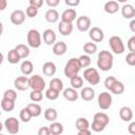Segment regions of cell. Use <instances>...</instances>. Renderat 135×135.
Wrapping results in <instances>:
<instances>
[{
    "instance_id": "cell-32",
    "label": "cell",
    "mask_w": 135,
    "mask_h": 135,
    "mask_svg": "<svg viewBox=\"0 0 135 135\" xmlns=\"http://www.w3.org/2000/svg\"><path fill=\"white\" fill-rule=\"evenodd\" d=\"M27 109L30 110V112H31V114H32L33 117H38V116L41 114V112H42L41 107H40L38 103H36V102L28 103V104H27Z\"/></svg>"
},
{
    "instance_id": "cell-7",
    "label": "cell",
    "mask_w": 135,
    "mask_h": 135,
    "mask_svg": "<svg viewBox=\"0 0 135 135\" xmlns=\"http://www.w3.org/2000/svg\"><path fill=\"white\" fill-rule=\"evenodd\" d=\"M30 88L36 91H43L45 88V81L40 75H33L30 78Z\"/></svg>"
},
{
    "instance_id": "cell-51",
    "label": "cell",
    "mask_w": 135,
    "mask_h": 135,
    "mask_svg": "<svg viewBox=\"0 0 135 135\" xmlns=\"http://www.w3.org/2000/svg\"><path fill=\"white\" fill-rule=\"evenodd\" d=\"M128 131H129L130 134L135 135V121H133V122H131V123L129 124V127H128Z\"/></svg>"
},
{
    "instance_id": "cell-6",
    "label": "cell",
    "mask_w": 135,
    "mask_h": 135,
    "mask_svg": "<svg viewBox=\"0 0 135 135\" xmlns=\"http://www.w3.org/2000/svg\"><path fill=\"white\" fill-rule=\"evenodd\" d=\"M98 107L101 110H108L112 105V96L108 92H101L97 98Z\"/></svg>"
},
{
    "instance_id": "cell-55",
    "label": "cell",
    "mask_w": 135,
    "mask_h": 135,
    "mask_svg": "<svg viewBox=\"0 0 135 135\" xmlns=\"http://www.w3.org/2000/svg\"><path fill=\"white\" fill-rule=\"evenodd\" d=\"M117 2H120V3H124V2H127L128 0H116Z\"/></svg>"
},
{
    "instance_id": "cell-4",
    "label": "cell",
    "mask_w": 135,
    "mask_h": 135,
    "mask_svg": "<svg viewBox=\"0 0 135 135\" xmlns=\"http://www.w3.org/2000/svg\"><path fill=\"white\" fill-rule=\"evenodd\" d=\"M83 78L92 85H96L100 82V75L95 68H86L83 72Z\"/></svg>"
},
{
    "instance_id": "cell-21",
    "label": "cell",
    "mask_w": 135,
    "mask_h": 135,
    "mask_svg": "<svg viewBox=\"0 0 135 135\" xmlns=\"http://www.w3.org/2000/svg\"><path fill=\"white\" fill-rule=\"evenodd\" d=\"M80 97L84 101H90V100H92L95 97V91L92 88H90V86L82 88L81 92H80Z\"/></svg>"
},
{
    "instance_id": "cell-31",
    "label": "cell",
    "mask_w": 135,
    "mask_h": 135,
    "mask_svg": "<svg viewBox=\"0 0 135 135\" xmlns=\"http://www.w3.org/2000/svg\"><path fill=\"white\" fill-rule=\"evenodd\" d=\"M110 91H111L113 94L120 95V94H122V93L124 92V85H123V83H122L121 81L116 80V81L114 82V84L111 86Z\"/></svg>"
},
{
    "instance_id": "cell-12",
    "label": "cell",
    "mask_w": 135,
    "mask_h": 135,
    "mask_svg": "<svg viewBox=\"0 0 135 135\" xmlns=\"http://www.w3.org/2000/svg\"><path fill=\"white\" fill-rule=\"evenodd\" d=\"M14 86L18 91H26L30 88V78L24 76H19L14 81Z\"/></svg>"
},
{
    "instance_id": "cell-43",
    "label": "cell",
    "mask_w": 135,
    "mask_h": 135,
    "mask_svg": "<svg viewBox=\"0 0 135 135\" xmlns=\"http://www.w3.org/2000/svg\"><path fill=\"white\" fill-rule=\"evenodd\" d=\"M126 62H127L129 65L134 66V65H135V53L130 52V53L126 56Z\"/></svg>"
},
{
    "instance_id": "cell-13",
    "label": "cell",
    "mask_w": 135,
    "mask_h": 135,
    "mask_svg": "<svg viewBox=\"0 0 135 135\" xmlns=\"http://www.w3.org/2000/svg\"><path fill=\"white\" fill-rule=\"evenodd\" d=\"M42 39H43V42H44L45 44L52 45V44H54V43L56 42L57 37H56V34H55V32H54L53 30L46 28V30L42 33Z\"/></svg>"
},
{
    "instance_id": "cell-1",
    "label": "cell",
    "mask_w": 135,
    "mask_h": 135,
    "mask_svg": "<svg viewBox=\"0 0 135 135\" xmlns=\"http://www.w3.org/2000/svg\"><path fill=\"white\" fill-rule=\"evenodd\" d=\"M113 54L109 51H100L97 58V66L103 72H108L113 66Z\"/></svg>"
},
{
    "instance_id": "cell-45",
    "label": "cell",
    "mask_w": 135,
    "mask_h": 135,
    "mask_svg": "<svg viewBox=\"0 0 135 135\" xmlns=\"http://www.w3.org/2000/svg\"><path fill=\"white\" fill-rule=\"evenodd\" d=\"M116 80H117V79H116L114 76H109V77H107L105 80H104V86H105V89L110 90L111 86L114 84V82H115Z\"/></svg>"
},
{
    "instance_id": "cell-44",
    "label": "cell",
    "mask_w": 135,
    "mask_h": 135,
    "mask_svg": "<svg viewBox=\"0 0 135 135\" xmlns=\"http://www.w3.org/2000/svg\"><path fill=\"white\" fill-rule=\"evenodd\" d=\"M91 128H92V130H93L94 132H101V131H103V130L105 129V127H104L103 124H101V123H99V122H96V121H94V120H93V122H92V124H91Z\"/></svg>"
},
{
    "instance_id": "cell-9",
    "label": "cell",
    "mask_w": 135,
    "mask_h": 135,
    "mask_svg": "<svg viewBox=\"0 0 135 135\" xmlns=\"http://www.w3.org/2000/svg\"><path fill=\"white\" fill-rule=\"evenodd\" d=\"M25 13L21 9H16L14 11L11 16H9V19H11V22L15 25H20L22 24L24 21H25Z\"/></svg>"
},
{
    "instance_id": "cell-16",
    "label": "cell",
    "mask_w": 135,
    "mask_h": 135,
    "mask_svg": "<svg viewBox=\"0 0 135 135\" xmlns=\"http://www.w3.org/2000/svg\"><path fill=\"white\" fill-rule=\"evenodd\" d=\"M121 15L126 19H132L135 17V6L132 4H124L121 7Z\"/></svg>"
},
{
    "instance_id": "cell-46",
    "label": "cell",
    "mask_w": 135,
    "mask_h": 135,
    "mask_svg": "<svg viewBox=\"0 0 135 135\" xmlns=\"http://www.w3.org/2000/svg\"><path fill=\"white\" fill-rule=\"evenodd\" d=\"M127 46H128V50H129L130 52L135 53V35H134V36H132L131 38H129Z\"/></svg>"
},
{
    "instance_id": "cell-5",
    "label": "cell",
    "mask_w": 135,
    "mask_h": 135,
    "mask_svg": "<svg viewBox=\"0 0 135 135\" xmlns=\"http://www.w3.org/2000/svg\"><path fill=\"white\" fill-rule=\"evenodd\" d=\"M109 44H110L111 50L115 54H122L124 52V50H126L124 44L122 42V39L120 37H118V36H112L109 39Z\"/></svg>"
},
{
    "instance_id": "cell-27",
    "label": "cell",
    "mask_w": 135,
    "mask_h": 135,
    "mask_svg": "<svg viewBox=\"0 0 135 135\" xmlns=\"http://www.w3.org/2000/svg\"><path fill=\"white\" fill-rule=\"evenodd\" d=\"M49 128H50V131H51L52 135H60V134L63 133V126L60 122L53 121Z\"/></svg>"
},
{
    "instance_id": "cell-39",
    "label": "cell",
    "mask_w": 135,
    "mask_h": 135,
    "mask_svg": "<svg viewBox=\"0 0 135 135\" xmlns=\"http://www.w3.org/2000/svg\"><path fill=\"white\" fill-rule=\"evenodd\" d=\"M30 98H31V100L34 101V102L41 101L42 98H43L42 91H36V90H33V91L30 93Z\"/></svg>"
},
{
    "instance_id": "cell-24",
    "label": "cell",
    "mask_w": 135,
    "mask_h": 135,
    "mask_svg": "<svg viewBox=\"0 0 135 135\" xmlns=\"http://www.w3.org/2000/svg\"><path fill=\"white\" fill-rule=\"evenodd\" d=\"M6 58H7V61H8L9 63H12V64L18 63V62L20 61V59H21V57H20V55H19V53L17 52L16 49H13V50L8 51Z\"/></svg>"
},
{
    "instance_id": "cell-40",
    "label": "cell",
    "mask_w": 135,
    "mask_h": 135,
    "mask_svg": "<svg viewBox=\"0 0 135 135\" xmlns=\"http://www.w3.org/2000/svg\"><path fill=\"white\" fill-rule=\"evenodd\" d=\"M25 14H26L27 17L34 18V17H36V16L38 15V7H36V6L30 4V5L26 7V9H25Z\"/></svg>"
},
{
    "instance_id": "cell-41",
    "label": "cell",
    "mask_w": 135,
    "mask_h": 135,
    "mask_svg": "<svg viewBox=\"0 0 135 135\" xmlns=\"http://www.w3.org/2000/svg\"><path fill=\"white\" fill-rule=\"evenodd\" d=\"M3 98H6V99H9V100H16L17 99V93L15 90H12V89H8L6 90L4 93H3Z\"/></svg>"
},
{
    "instance_id": "cell-15",
    "label": "cell",
    "mask_w": 135,
    "mask_h": 135,
    "mask_svg": "<svg viewBox=\"0 0 135 135\" xmlns=\"http://www.w3.org/2000/svg\"><path fill=\"white\" fill-rule=\"evenodd\" d=\"M66 51H68V46L63 41H58L53 44V53L56 56H62L66 53Z\"/></svg>"
},
{
    "instance_id": "cell-50",
    "label": "cell",
    "mask_w": 135,
    "mask_h": 135,
    "mask_svg": "<svg viewBox=\"0 0 135 135\" xmlns=\"http://www.w3.org/2000/svg\"><path fill=\"white\" fill-rule=\"evenodd\" d=\"M45 2L50 7H56L57 5H59L60 0H45Z\"/></svg>"
},
{
    "instance_id": "cell-33",
    "label": "cell",
    "mask_w": 135,
    "mask_h": 135,
    "mask_svg": "<svg viewBox=\"0 0 135 135\" xmlns=\"http://www.w3.org/2000/svg\"><path fill=\"white\" fill-rule=\"evenodd\" d=\"M70 83H71L72 88H74L76 90L77 89H80L83 85V78L80 77V76H78V75L73 76L72 78H70Z\"/></svg>"
},
{
    "instance_id": "cell-23",
    "label": "cell",
    "mask_w": 135,
    "mask_h": 135,
    "mask_svg": "<svg viewBox=\"0 0 135 135\" xmlns=\"http://www.w3.org/2000/svg\"><path fill=\"white\" fill-rule=\"evenodd\" d=\"M44 17H45V20L49 23H56L58 21V19H59V14H58V12L56 9L51 8V9L45 12Z\"/></svg>"
},
{
    "instance_id": "cell-17",
    "label": "cell",
    "mask_w": 135,
    "mask_h": 135,
    "mask_svg": "<svg viewBox=\"0 0 135 135\" xmlns=\"http://www.w3.org/2000/svg\"><path fill=\"white\" fill-rule=\"evenodd\" d=\"M76 17H77V13L74 8H68L65 9L62 15H61V20L62 21H65V22H71L73 23L74 20H76Z\"/></svg>"
},
{
    "instance_id": "cell-25",
    "label": "cell",
    "mask_w": 135,
    "mask_h": 135,
    "mask_svg": "<svg viewBox=\"0 0 135 135\" xmlns=\"http://www.w3.org/2000/svg\"><path fill=\"white\" fill-rule=\"evenodd\" d=\"M33 69H34V65H33L32 61H30V60H24L20 65V71L25 76L31 75L33 72Z\"/></svg>"
},
{
    "instance_id": "cell-48",
    "label": "cell",
    "mask_w": 135,
    "mask_h": 135,
    "mask_svg": "<svg viewBox=\"0 0 135 135\" xmlns=\"http://www.w3.org/2000/svg\"><path fill=\"white\" fill-rule=\"evenodd\" d=\"M45 0H30V4L31 5H34V6L38 7V8H40L43 5V2Z\"/></svg>"
},
{
    "instance_id": "cell-19",
    "label": "cell",
    "mask_w": 135,
    "mask_h": 135,
    "mask_svg": "<svg viewBox=\"0 0 135 135\" xmlns=\"http://www.w3.org/2000/svg\"><path fill=\"white\" fill-rule=\"evenodd\" d=\"M103 8H104V12H105V13L112 15V14H115V13L118 12V9H119V4H118L117 1L110 0V1L105 2Z\"/></svg>"
},
{
    "instance_id": "cell-28",
    "label": "cell",
    "mask_w": 135,
    "mask_h": 135,
    "mask_svg": "<svg viewBox=\"0 0 135 135\" xmlns=\"http://www.w3.org/2000/svg\"><path fill=\"white\" fill-rule=\"evenodd\" d=\"M15 49H16V50H17V52L19 53V55H20L21 59H25V58H27V57H28V55H30V49H28V46H27V45L20 43V44H17Z\"/></svg>"
},
{
    "instance_id": "cell-37",
    "label": "cell",
    "mask_w": 135,
    "mask_h": 135,
    "mask_svg": "<svg viewBox=\"0 0 135 135\" xmlns=\"http://www.w3.org/2000/svg\"><path fill=\"white\" fill-rule=\"evenodd\" d=\"M50 88H53V89L61 92L63 90V81L59 78H53L50 81Z\"/></svg>"
},
{
    "instance_id": "cell-3",
    "label": "cell",
    "mask_w": 135,
    "mask_h": 135,
    "mask_svg": "<svg viewBox=\"0 0 135 135\" xmlns=\"http://www.w3.org/2000/svg\"><path fill=\"white\" fill-rule=\"evenodd\" d=\"M26 40H27V44L33 47V49H38L41 45V34L39 33L38 30L32 28L27 32L26 35Z\"/></svg>"
},
{
    "instance_id": "cell-34",
    "label": "cell",
    "mask_w": 135,
    "mask_h": 135,
    "mask_svg": "<svg viewBox=\"0 0 135 135\" xmlns=\"http://www.w3.org/2000/svg\"><path fill=\"white\" fill-rule=\"evenodd\" d=\"M75 127L78 131H81V130H85V129H89L90 128V122L88 119L83 118V117H80L76 120V123H75Z\"/></svg>"
},
{
    "instance_id": "cell-26",
    "label": "cell",
    "mask_w": 135,
    "mask_h": 135,
    "mask_svg": "<svg viewBox=\"0 0 135 135\" xmlns=\"http://www.w3.org/2000/svg\"><path fill=\"white\" fill-rule=\"evenodd\" d=\"M93 120L96 121V122H99V123L103 124L104 127H107L108 123H109V121H110V118H109L108 114L102 113V112H97V113L94 115V119H93Z\"/></svg>"
},
{
    "instance_id": "cell-11",
    "label": "cell",
    "mask_w": 135,
    "mask_h": 135,
    "mask_svg": "<svg viewBox=\"0 0 135 135\" xmlns=\"http://www.w3.org/2000/svg\"><path fill=\"white\" fill-rule=\"evenodd\" d=\"M89 37L94 42H101L103 40V38H104V34H103V31L100 27L93 26L89 31Z\"/></svg>"
},
{
    "instance_id": "cell-18",
    "label": "cell",
    "mask_w": 135,
    "mask_h": 135,
    "mask_svg": "<svg viewBox=\"0 0 135 135\" xmlns=\"http://www.w3.org/2000/svg\"><path fill=\"white\" fill-rule=\"evenodd\" d=\"M63 97L68 101H76L78 99V93L74 88H66L63 90Z\"/></svg>"
},
{
    "instance_id": "cell-35",
    "label": "cell",
    "mask_w": 135,
    "mask_h": 135,
    "mask_svg": "<svg viewBox=\"0 0 135 135\" xmlns=\"http://www.w3.org/2000/svg\"><path fill=\"white\" fill-rule=\"evenodd\" d=\"M82 49H83V51H84L85 54H88V55H93V54H95L96 51H97V45H96V43H94V42H86V43L83 44Z\"/></svg>"
},
{
    "instance_id": "cell-20",
    "label": "cell",
    "mask_w": 135,
    "mask_h": 135,
    "mask_svg": "<svg viewBox=\"0 0 135 135\" xmlns=\"http://www.w3.org/2000/svg\"><path fill=\"white\" fill-rule=\"evenodd\" d=\"M42 72H43V74L45 76H49V77L54 76L55 73H56V65H55V63L52 62V61H46L43 64V66H42Z\"/></svg>"
},
{
    "instance_id": "cell-38",
    "label": "cell",
    "mask_w": 135,
    "mask_h": 135,
    "mask_svg": "<svg viewBox=\"0 0 135 135\" xmlns=\"http://www.w3.org/2000/svg\"><path fill=\"white\" fill-rule=\"evenodd\" d=\"M59 96V91L53 89V88H49L46 91H45V97L49 99V100H56Z\"/></svg>"
},
{
    "instance_id": "cell-53",
    "label": "cell",
    "mask_w": 135,
    "mask_h": 135,
    "mask_svg": "<svg viewBox=\"0 0 135 135\" xmlns=\"http://www.w3.org/2000/svg\"><path fill=\"white\" fill-rule=\"evenodd\" d=\"M91 134V131L89 129H85V130H81V131H78V135H90Z\"/></svg>"
},
{
    "instance_id": "cell-36",
    "label": "cell",
    "mask_w": 135,
    "mask_h": 135,
    "mask_svg": "<svg viewBox=\"0 0 135 135\" xmlns=\"http://www.w3.org/2000/svg\"><path fill=\"white\" fill-rule=\"evenodd\" d=\"M32 117H33V116H32L30 110L27 109V107L24 108V109H22V110L20 111V113H19V118H20L21 121H23V122H28V121H31Z\"/></svg>"
},
{
    "instance_id": "cell-30",
    "label": "cell",
    "mask_w": 135,
    "mask_h": 135,
    "mask_svg": "<svg viewBox=\"0 0 135 135\" xmlns=\"http://www.w3.org/2000/svg\"><path fill=\"white\" fill-rule=\"evenodd\" d=\"M44 118L47 120V121H51V122H53V121H55L56 119H57V116H58V114H57V111L54 109V108H49V109H46L45 111H44Z\"/></svg>"
},
{
    "instance_id": "cell-49",
    "label": "cell",
    "mask_w": 135,
    "mask_h": 135,
    "mask_svg": "<svg viewBox=\"0 0 135 135\" xmlns=\"http://www.w3.org/2000/svg\"><path fill=\"white\" fill-rule=\"evenodd\" d=\"M64 2H65L66 5H69V6H71V7H74V6L79 5L80 0H64Z\"/></svg>"
},
{
    "instance_id": "cell-8",
    "label": "cell",
    "mask_w": 135,
    "mask_h": 135,
    "mask_svg": "<svg viewBox=\"0 0 135 135\" xmlns=\"http://www.w3.org/2000/svg\"><path fill=\"white\" fill-rule=\"evenodd\" d=\"M4 127L9 134H17L19 132V120L15 117H8L4 120Z\"/></svg>"
},
{
    "instance_id": "cell-42",
    "label": "cell",
    "mask_w": 135,
    "mask_h": 135,
    "mask_svg": "<svg viewBox=\"0 0 135 135\" xmlns=\"http://www.w3.org/2000/svg\"><path fill=\"white\" fill-rule=\"evenodd\" d=\"M79 61H80V64H81L82 68H88L91 64V58L88 54L86 55H81L79 57Z\"/></svg>"
},
{
    "instance_id": "cell-14",
    "label": "cell",
    "mask_w": 135,
    "mask_h": 135,
    "mask_svg": "<svg viewBox=\"0 0 135 135\" xmlns=\"http://www.w3.org/2000/svg\"><path fill=\"white\" fill-rule=\"evenodd\" d=\"M58 31L62 36H70L73 32V24L71 22H65L61 20L58 25Z\"/></svg>"
},
{
    "instance_id": "cell-2",
    "label": "cell",
    "mask_w": 135,
    "mask_h": 135,
    "mask_svg": "<svg viewBox=\"0 0 135 135\" xmlns=\"http://www.w3.org/2000/svg\"><path fill=\"white\" fill-rule=\"evenodd\" d=\"M82 69L79 58H71L68 60V62L64 65V75L68 78H72L73 76L78 75V73L80 72V70Z\"/></svg>"
},
{
    "instance_id": "cell-54",
    "label": "cell",
    "mask_w": 135,
    "mask_h": 135,
    "mask_svg": "<svg viewBox=\"0 0 135 135\" xmlns=\"http://www.w3.org/2000/svg\"><path fill=\"white\" fill-rule=\"evenodd\" d=\"M129 25H130V30L135 34V19H132Z\"/></svg>"
},
{
    "instance_id": "cell-22",
    "label": "cell",
    "mask_w": 135,
    "mask_h": 135,
    "mask_svg": "<svg viewBox=\"0 0 135 135\" xmlns=\"http://www.w3.org/2000/svg\"><path fill=\"white\" fill-rule=\"evenodd\" d=\"M119 117L121 118L122 121H130L133 118V112L129 107H122L119 110Z\"/></svg>"
},
{
    "instance_id": "cell-10",
    "label": "cell",
    "mask_w": 135,
    "mask_h": 135,
    "mask_svg": "<svg viewBox=\"0 0 135 135\" xmlns=\"http://www.w3.org/2000/svg\"><path fill=\"white\" fill-rule=\"evenodd\" d=\"M76 26L80 32H86L91 28V19L88 16H80L76 20Z\"/></svg>"
},
{
    "instance_id": "cell-47",
    "label": "cell",
    "mask_w": 135,
    "mask_h": 135,
    "mask_svg": "<svg viewBox=\"0 0 135 135\" xmlns=\"http://www.w3.org/2000/svg\"><path fill=\"white\" fill-rule=\"evenodd\" d=\"M50 134H51V131L49 127H41L38 130V135H50Z\"/></svg>"
},
{
    "instance_id": "cell-52",
    "label": "cell",
    "mask_w": 135,
    "mask_h": 135,
    "mask_svg": "<svg viewBox=\"0 0 135 135\" xmlns=\"http://www.w3.org/2000/svg\"><path fill=\"white\" fill-rule=\"evenodd\" d=\"M7 1L6 0H0V11H4L6 8Z\"/></svg>"
},
{
    "instance_id": "cell-29",
    "label": "cell",
    "mask_w": 135,
    "mask_h": 135,
    "mask_svg": "<svg viewBox=\"0 0 135 135\" xmlns=\"http://www.w3.org/2000/svg\"><path fill=\"white\" fill-rule=\"evenodd\" d=\"M1 108L4 112H12L15 108V101L14 100H9L6 98H2L1 100Z\"/></svg>"
}]
</instances>
